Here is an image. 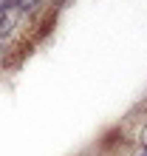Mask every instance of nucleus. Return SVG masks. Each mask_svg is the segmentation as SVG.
Masks as SVG:
<instances>
[{"mask_svg":"<svg viewBox=\"0 0 147 156\" xmlns=\"http://www.w3.org/2000/svg\"><path fill=\"white\" fill-rule=\"evenodd\" d=\"M12 6H14L17 12L26 17V20H29V17L34 20V17L45 9V0H12Z\"/></svg>","mask_w":147,"mask_h":156,"instance_id":"nucleus-1","label":"nucleus"},{"mask_svg":"<svg viewBox=\"0 0 147 156\" xmlns=\"http://www.w3.org/2000/svg\"><path fill=\"white\" fill-rule=\"evenodd\" d=\"M45 3H51V9H62L68 0H45Z\"/></svg>","mask_w":147,"mask_h":156,"instance_id":"nucleus-3","label":"nucleus"},{"mask_svg":"<svg viewBox=\"0 0 147 156\" xmlns=\"http://www.w3.org/2000/svg\"><path fill=\"white\" fill-rule=\"evenodd\" d=\"M142 145H147V122L142 125V131H139V148Z\"/></svg>","mask_w":147,"mask_h":156,"instance_id":"nucleus-2","label":"nucleus"},{"mask_svg":"<svg viewBox=\"0 0 147 156\" xmlns=\"http://www.w3.org/2000/svg\"><path fill=\"white\" fill-rule=\"evenodd\" d=\"M139 156H147V145H142V148H139Z\"/></svg>","mask_w":147,"mask_h":156,"instance_id":"nucleus-4","label":"nucleus"}]
</instances>
